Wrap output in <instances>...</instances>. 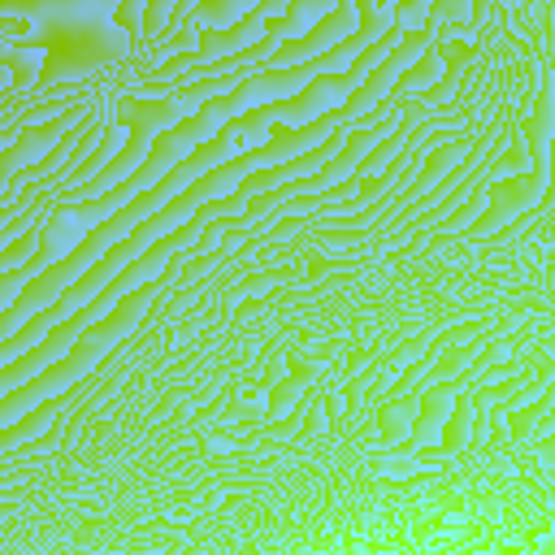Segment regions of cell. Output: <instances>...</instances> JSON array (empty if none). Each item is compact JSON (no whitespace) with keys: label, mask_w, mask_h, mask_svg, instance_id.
<instances>
[{"label":"cell","mask_w":555,"mask_h":555,"mask_svg":"<svg viewBox=\"0 0 555 555\" xmlns=\"http://www.w3.org/2000/svg\"><path fill=\"white\" fill-rule=\"evenodd\" d=\"M186 273H195V264L182 256L160 282H152L147 291H139L134 299H126L108 321H100L95 330H87L82 338H78V347L56 364V369H48L39 382H30V386H22L17 395H4L0 399V425L4 429H13V425H22L26 416H35L39 408H48V403H56V399H65V395H74L78 390V382H87L91 373H95V364L121 343V338H130L143 321H147V312H156L160 308V299L169 295L173 299V291H182L186 286Z\"/></svg>","instance_id":"obj_1"},{"label":"cell","mask_w":555,"mask_h":555,"mask_svg":"<svg viewBox=\"0 0 555 555\" xmlns=\"http://www.w3.org/2000/svg\"><path fill=\"white\" fill-rule=\"evenodd\" d=\"M464 386H468V377H455L451 386L442 382V386H434V390H425V399H421V421H416V429H412V438H408V447H434L438 438H442V425H447V408H451V399H460L464 395Z\"/></svg>","instance_id":"obj_2"},{"label":"cell","mask_w":555,"mask_h":555,"mask_svg":"<svg viewBox=\"0 0 555 555\" xmlns=\"http://www.w3.org/2000/svg\"><path fill=\"white\" fill-rule=\"evenodd\" d=\"M61 412H69V395H65V399H56V403H48V408H39V412H35V416H26L22 425L4 429V451L13 455V451H22V442H35L39 434H48V429L61 421Z\"/></svg>","instance_id":"obj_3"},{"label":"cell","mask_w":555,"mask_h":555,"mask_svg":"<svg viewBox=\"0 0 555 555\" xmlns=\"http://www.w3.org/2000/svg\"><path fill=\"white\" fill-rule=\"evenodd\" d=\"M143 13H147V4H113V17L121 22V35H134V39H143Z\"/></svg>","instance_id":"obj_4"}]
</instances>
